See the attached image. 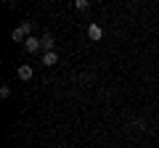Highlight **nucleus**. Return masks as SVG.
<instances>
[{"mask_svg":"<svg viewBox=\"0 0 159 148\" xmlns=\"http://www.w3.org/2000/svg\"><path fill=\"white\" fill-rule=\"evenodd\" d=\"M29 29H32V24H29V21H24L21 27H16V29L11 32V40H13V42H21V40H27V37H29Z\"/></svg>","mask_w":159,"mask_h":148,"instance_id":"nucleus-1","label":"nucleus"},{"mask_svg":"<svg viewBox=\"0 0 159 148\" xmlns=\"http://www.w3.org/2000/svg\"><path fill=\"white\" fill-rule=\"evenodd\" d=\"M24 48H27L29 53H37V48H43V40H37V37H27V40H24Z\"/></svg>","mask_w":159,"mask_h":148,"instance_id":"nucleus-2","label":"nucleus"},{"mask_svg":"<svg viewBox=\"0 0 159 148\" xmlns=\"http://www.w3.org/2000/svg\"><path fill=\"white\" fill-rule=\"evenodd\" d=\"M88 37H90V40H101V37H103V29L98 27V24H90V27H88Z\"/></svg>","mask_w":159,"mask_h":148,"instance_id":"nucleus-3","label":"nucleus"},{"mask_svg":"<svg viewBox=\"0 0 159 148\" xmlns=\"http://www.w3.org/2000/svg\"><path fill=\"white\" fill-rule=\"evenodd\" d=\"M19 80H32V66H19Z\"/></svg>","mask_w":159,"mask_h":148,"instance_id":"nucleus-4","label":"nucleus"},{"mask_svg":"<svg viewBox=\"0 0 159 148\" xmlns=\"http://www.w3.org/2000/svg\"><path fill=\"white\" fill-rule=\"evenodd\" d=\"M56 61H58V56H56V53H53V50L43 56V63H45V66H53V63H56Z\"/></svg>","mask_w":159,"mask_h":148,"instance_id":"nucleus-5","label":"nucleus"},{"mask_svg":"<svg viewBox=\"0 0 159 148\" xmlns=\"http://www.w3.org/2000/svg\"><path fill=\"white\" fill-rule=\"evenodd\" d=\"M43 48H45V53H51V48H53V37H51V34L43 37Z\"/></svg>","mask_w":159,"mask_h":148,"instance_id":"nucleus-6","label":"nucleus"},{"mask_svg":"<svg viewBox=\"0 0 159 148\" xmlns=\"http://www.w3.org/2000/svg\"><path fill=\"white\" fill-rule=\"evenodd\" d=\"M74 8H77V11H85V8H88V0H74Z\"/></svg>","mask_w":159,"mask_h":148,"instance_id":"nucleus-7","label":"nucleus"}]
</instances>
